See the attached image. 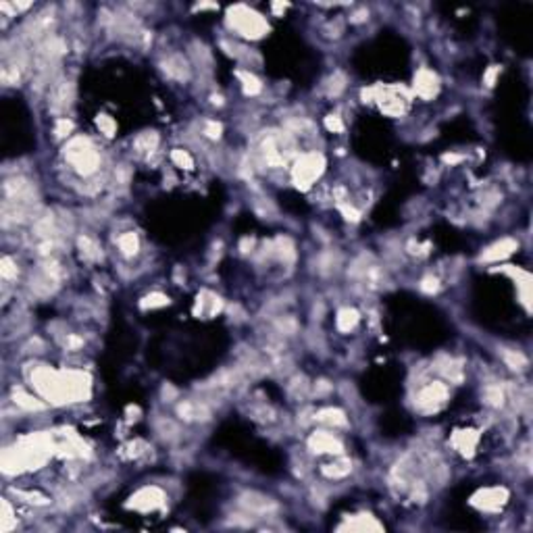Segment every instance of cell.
Returning a JSON list of instances; mask_svg holds the SVG:
<instances>
[{
  "label": "cell",
  "mask_w": 533,
  "mask_h": 533,
  "mask_svg": "<svg viewBox=\"0 0 533 533\" xmlns=\"http://www.w3.org/2000/svg\"><path fill=\"white\" fill-rule=\"evenodd\" d=\"M321 159L319 156H304V159L298 163V179H302V182H310V179H315L319 175V171H321Z\"/></svg>",
  "instance_id": "obj_1"
},
{
  "label": "cell",
  "mask_w": 533,
  "mask_h": 533,
  "mask_svg": "<svg viewBox=\"0 0 533 533\" xmlns=\"http://www.w3.org/2000/svg\"><path fill=\"white\" fill-rule=\"evenodd\" d=\"M319 421H327V423H333V425H344L346 423V419H344V414L340 410H323V412H319Z\"/></svg>",
  "instance_id": "obj_2"
},
{
  "label": "cell",
  "mask_w": 533,
  "mask_h": 533,
  "mask_svg": "<svg viewBox=\"0 0 533 533\" xmlns=\"http://www.w3.org/2000/svg\"><path fill=\"white\" fill-rule=\"evenodd\" d=\"M119 246L125 254H131V252H136V248H138V240L133 233H125V236L119 238Z\"/></svg>",
  "instance_id": "obj_3"
},
{
  "label": "cell",
  "mask_w": 533,
  "mask_h": 533,
  "mask_svg": "<svg viewBox=\"0 0 533 533\" xmlns=\"http://www.w3.org/2000/svg\"><path fill=\"white\" fill-rule=\"evenodd\" d=\"M15 402H17L19 406H23V409H29V410L42 409L40 402H36V400L31 398V396H25V394H21V391H15Z\"/></svg>",
  "instance_id": "obj_4"
},
{
  "label": "cell",
  "mask_w": 533,
  "mask_h": 533,
  "mask_svg": "<svg viewBox=\"0 0 533 533\" xmlns=\"http://www.w3.org/2000/svg\"><path fill=\"white\" fill-rule=\"evenodd\" d=\"M511 248H514V244L512 242H500V244H496L492 248V252H488L485 254V258H496V256H504V254H511L512 250Z\"/></svg>",
  "instance_id": "obj_5"
},
{
  "label": "cell",
  "mask_w": 533,
  "mask_h": 533,
  "mask_svg": "<svg viewBox=\"0 0 533 533\" xmlns=\"http://www.w3.org/2000/svg\"><path fill=\"white\" fill-rule=\"evenodd\" d=\"M354 323H356V312L354 310H342L340 312V319H338L340 329H350Z\"/></svg>",
  "instance_id": "obj_6"
},
{
  "label": "cell",
  "mask_w": 533,
  "mask_h": 533,
  "mask_svg": "<svg viewBox=\"0 0 533 533\" xmlns=\"http://www.w3.org/2000/svg\"><path fill=\"white\" fill-rule=\"evenodd\" d=\"M206 131H208L210 138H219V131H221V127H219L217 123H208L206 125Z\"/></svg>",
  "instance_id": "obj_7"
}]
</instances>
